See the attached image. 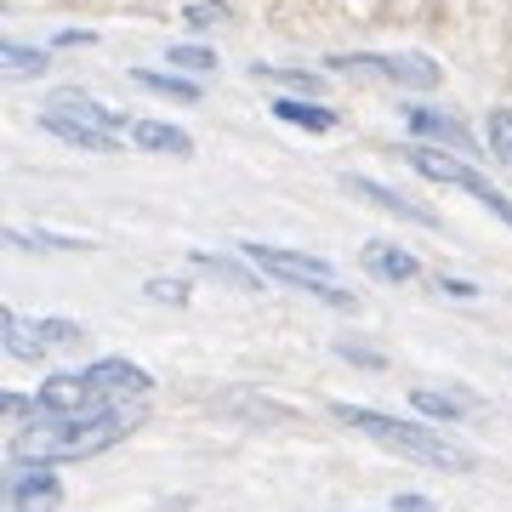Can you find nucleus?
<instances>
[{
  "instance_id": "nucleus-11",
  "label": "nucleus",
  "mask_w": 512,
  "mask_h": 512,
  "mask_svg": "<svg viewBox=\"0 0 512 512\" xmlns=\"http://www.w3.org/2000/svg\"><path fill=\"white\" fill-rule=\"evenodd\" d=\"M404 126L416 131V137H427L433 148H473V137H467V126H461L456 114H439V109H416V103H404Z\"/></svg>"
},
{
  "instance_id": "nucleus-23",
  "label": "nucleus",
  "mask_w": 512,
  "mask_h": 512,
  "mask_svg": "<svg viewBox=\"0 0 512 512\" xmlns=\"http://www.w3.org/2000/svg\"><path fill=\"white\" fill-rule=\"evenodd\" d=\"M154 302H188V279H148L143 285Z\"/></svg>"
},
{
  "instance_id": "nucleus-9",
  "label": "nucleus",
  "mask_w": 512,
  "mask_h": 512,
  "mask_svg": "<svg viewBox=\"0 0 512 512\" xmlns=\"http://www.w3.org/2000/svg\"><path fill=\"white\" fill-rule=\"evenodd\" d=\"M63 501V484H57L52 467H18L6 478V507L12 512H52Z\"/></svg>"
},
{
  "instance_id": "nucleus-5",
  "label": "nucleus",
  "mask_w": 512,
  "mask_h": 512,
  "mask_svg": "<svg viewBox=\"0 0 512 512\" xmlns=\"http://www.w3.org/2000/svg\"><path fill=\"white\" fill-rule=\"evenodd\" d=\"M239 251L251 256V262H256V268H262L268 279L291 285V291L319 296V302H330V308H342V313L359 308V302H353V291H342V285H336V268H330L325 256L291 251V245H239Z\"/></svg>"
},
{
  "instance_id": "nucleus-20",
  "label": "nucleus",
  "mask_w": 512,
  "mask_h": 512,
  "mask_svg": "<svg viewBox=\"0 0 512 512\" xmlns=\"http://www.w3.org/2000/svg\"><path fill=\"white\" fill-rule=\"evenodd\" d=\"M256 80H274L285 92H319L325 86L313 69H291V63H256Z\"/></svg>"
},
{
  "instance_id": "nucleus-19",
  "label": "nucleus",
  "mask_w": 512,
  "mask_h": 512,
  "mask_svg": "<svg viewBox=\"0 0 512 512\" xmlns=\"http://www.w3.org/2000/svg\"><path fill=\"white\" fill-rule=\"evenodd\" d=\"M12 245L23 251H92V239H74V234H35V228H6Z\"/></svg>"
},
{
  "instance_id": "nucleus-21",
  "label": "nucleus",
  "mask_w": 512,
  "mask_h": 512,
  "mask_svg": "<svg viewBox=\"0 0 512 512\" xmlns=\"http://www.w3.org/2000/svg\"><path fill=\"white\" fill-rule=\"evenodd\" d=\"M171 69L211 74V69H217V52H211V46H171Z\"/></svg>"
},
{
  "instance_id": "nucleus-22",
  "label": "nucleus",
  "mask_w": 512,
  "mask_h": 512,
  "mask_svg": "<svg viewBox=\"0 0 512 512\" xmlns=\"http://www.w3.org/2000/svg\"><path fill=\"white\" fill-rule=\"evenodd\" d=\"M484 131H490L495 160H501V165H512V109H495V114H490V126H484Z\"/></svg>"
},
{
  "instance_id": "nucleus-13",
  "label": "nucleus",
  "mask_w": 512,
  "mask_h": 512,
  "mask_svg": "<svg viewBox=\"0 0 512 512\" xmlns=\"http://www.w3.org/2000/svg\"><path fill=\"white\" fill-rule=\"evenodd\" d=\"M410 410L433 421H467L478 410V399L473 393H450V387H410Z\"/></svg>"
},
{
  "instance_id": "nucleus-1",
  "label": "nucleus",
  "mask_w": 512,
  "mask_h": 512,
  "mask_svg": "<svg viewBox=\"0 0 512 512\" xmlns=\"http://www.w3.org/2000/svg\"><path fill=\"white\" fill-rule=\"evenodd\" d=\"M148 404V399H143ZM143 404H103V410H46L23 421L12 433V461L18 467H63V461L103 456L126 439L131 427H143Z\"/></svg>"
},
{
  "instance_id": "nucleus-14",
  "label": "nucleus",
  "mask_w": 512,
  "mask_h": 512,
  "mask_svg": "<svg viewBox=\"0 0 512 512\" xmlns=\"http://www.w3.org/2000/svg\"><path fill=\"white\" fill-rule=\"evenodd\" d=\"M188 268H200V274L222 279V285H239V291H256V285H262V274H251L256 262H251L245 251H239V256H211V251H194V256H188Z\"/></svg>"
},
{
  "instance_id": "nucleus-25",
  "label": "nucleus",
  "mask_w": 512,
  "mask_h": 512,
  "mask_svg": "<svg viewBox=\"0 0 512 512\" xmlns=\"http://www.w3.org/2000/svg\"><path fill=\"white\" fill-rule=\"evenodd\" d=\"M393 512H433L427 495H393Z\"/></svg>"
},
{
  "instance_id": "nucleus-8",
  "label": "nucleus",
  "mask_w": 512,
  "mask_h": 512,
  "mask_svg": "<svg viewBox=\"0 0 512 512\" xmlns=\"http://www.w3.org/2000/svg\"><path fill=\"white\" fill-rule=\"evenodd\" d=\"M330 69H365L382 74L393 86H410V92H439V63L421 52H348V57H330Z\"/></svg>"
},
{
  "instance_id": "nucleus-7",
  "label": "nucleus",
  "mask_w": 512,
  "mask_h": 512,
  "mask_svg": "<svg viewBox=\"0 0 512 512\" xmlns=\"http://www.w3.org/2000/svg\"><path fill=\"white\" fill-rule=\"evenodd\" d=\"M0 342L12 359H46L52 348H80L86 330L74 319H35V313H6L0 319Z\"/></svg>"
},
{
  "instance_id": "nucleus-17",
  "label": "nucleus",
  "mask_w": 512,
  "mask_h": 512,
  "mask_svg": "<svg viewBox=\"0 0 512 512\" xmlns=\"http://www.w3.org/2000/svg\"><path fill=\"white\" fill-rule=\"evenodd\" d=\"M131 80H137V86H143V92H160V97H171V103H200V80H194V74H160V69H131Z\"/></svg>"
},
{
  "instance_id": "nucleus-2",
  "label": "nucleus",
  "mask_w": 512,
  "mask_h": 512,
  "mask_svg": "<svg viewBox=\"0 0 512 512\" xmlns=\"http://www.w3.org/2000/svg\"><path fill=\"white\" fill-rule=\"evenodd\" d=\"M40 410H103V404H143L154 393V376L131 359H97L86 370H63L35 387Z\"/></svg>"
},
{
  "instance_id": "nucleus-10",
  "label": "nucleus",
  "mask_w": 512,
  "mask_h": 512,
  "mask_svg": "<svg viewBox=\"0 0 512 512\" xmlns=\"http://www.w3.org/2000/svg\"><path fill=\"white\" fill-rule=\"evenodd\" d=\"M359 262H365V274H376L382 285H410V279L421 274V262L404 245H393V239H370L365 251H359Z\"/></svg>"
},
{
  "instance_id": "nucleus-4",
  "label": "nucleus",
  "mask_w": 512,
  "mask_h": 512,
  "mask_svg": "<svg viewBox=\"0 0 512 512\" xmlns=\"http://www.w3.org/2000/svg\"><path fill=\"white\" fill-rule=\"evenodd\" d=\"M57 143L86 148V154H114L120 143H131V120L109 103H97L92 92H52L35 114Z\"/></svg>"
},
{
  "instance_id": "nucleus-24",
  "label": "nucleus",
  "mask_w": 512,
  "mask_h": 512,
  "mask_svg": "<svg viewBox=\"0 0 512 512\" xmlns=\"http://www.w3.org/2000/svg\"><path fill=\"white\" fill-rule=\"evenodd\" d=\"M342 359H353L359 370H387V359L376 348H353V342H342Z\"/></svg>"
},
{
  "instance_id": "nucleus-6",
  "label": "nucleus",
  "mask_w": 512,
  "mask_h": 512,
  "mask_svg": "<svg viewBox=\"0 0 512 512\" xmlns=\"http://www.w3.org/2000/svg\"><path fill=\"white\" fill-rule=\"evenodd\" d=\"M404 165H416V177H427V183H444V188H461V194H473L490 217H501L512 228V200L501 194V188L478 171V165H467L461 154H450V148H433V143H404L399 148Z\"/></svg>"
},
{
  "instance_id": "nucleus-15",
  "label": "nucleus",
  "mask_w": 512,
  "mask_h": 512,
  "mask_svg": "<svg viewBox=\"0 0 512 512\" xmlns=\"http://www.w3.org/2000/svg\"><path fill=\"white\" fill-rule=\"evenodd\" d=\"M131 148L143 154H194L183 126H165V120H131Z\"/></svg>"
},
{
  "instance_id": "nucleus-3",
  "label": "nucleus",
  "mask_w": 512,
  "mask_h": 512,
  "mask_svg": "<svg viewBox=\"0 0 512 512\" xmlns=\"http://www.w3.org/2000/svg\"><path fill=\"white\" fill-rule=\"evenodd\" d=\"M336 421L353 427V433H365V439H376L382 450H393V456H404V461L439 467V473H473V456H467L461 444H450L444 433L421 427V421L382 416V410H365V404H336Z\"/></svg>"
},
{
  "instance_id": "nucleus-12",
  "label": "nucleus",
  "mask_w": 512,
  "mask_h": 512,
  "mask_svg": "<svg viewBox=\"0 0 512 512\" xmlns=\"http://www.w3.org/2000/svg\"><path fill=\"white\" fill-rule=\"evenodd\" d=\"M342 188L348 194H359V200H370V205H382V211H393V217H404V222H421V228H439V217L427 211V205H416V200H404V194H393L387 183H370V177H342Z\"/></svg>"
},
{
  "instance_id": "nucleus-26",
  "label": "nucleus",
  "mask_w": 512,
  "mask_h": 512,
  "mask_svg": "<svg viewBox=\"0 0 512 512\" xmlns=\"http://www.w3.org/2000/svg\"><path fill=\"white\" fill-rule=\"evenodd\" d=\"M228 18V6H188V23H217Z\"/></svg>"
},
{
  "instance_id": "nucleus-18",
  "label": "nucleus",
  "mask_w": 512,
  "mask_h": 512,
  "mask_svg": "<svg viewBox=\"0 0 512 512\" xmlns=\"http://www.w3.org/2000/svg\"><path fill=\"white\" fill-rule=\"evenodd\" d=\"M57 46H23V40H6L0 46V69L12 74V80H29V74H40L46 63H52Z\"/></svg>"
},
{
  "instance_id": "nucleus-16",
  "label": "nucleus",
  "mask_w": 512,
  "mask_h": 512,
  "mask_svg": "<svg viewBox=\"0 0 512 512\" xmlns=\"http://www.w3.org/2000/svg\"><path fill=\"white\" fill-rule=\"evenodd\" d=\"M274 120L302 126V131H336V109H325V103H302V97H274Z\"/></svg>"
}]
</instances>
